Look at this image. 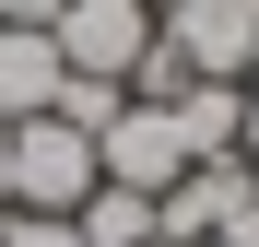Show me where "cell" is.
I'll return each mask as SVG.
<instances>
[{
  "label": "cell",
  "mask_w": 259,
  "mask_h": 247,
  "mask_svg": "<svg viewBox=\"0 0 259 247\" xmlns=\"http://www.w3.org/2000/svg\"><path fill=\"white\" fill-rule=\"evenodd\" d=\"M12 130V212H82L95 200V141L71 118H0Z\"/></svg>",
  "instance_id": "1"
},
{
  "label": "cell",
  "mask_w": 259,
  "mask_h": 247,
  "mask_svg": "<svg viewBox=\"0 0 259 247\" xmlns=\"http://www.w3.org/2000/svg\"><path fill=\"white\" fill-rule=\"evenodd\" d=\"M95 177L106 188H142V200H165L189 177V141H177V118L165 106H118L106 130H95Z\"/></svg>",
  "instance_id": "2"
},
{
  "label": "cell",
  "mask_w": 259,
  "mask_h": 247,
  "mask_svg": "<svg viewBox=\"0 0 259 247\" xmlns=\"http://www.w3.org/2000/svg\"><path fill=\"white\" fill-rule=\"evenodd\" d=\"M59 71H95V82H130L142 71V47H153V12L142 0H59Z\"/></svg>",
  "instance_id": "3"
},
{
  "label": "cell",
  "mask_w": 259,
  "mask_h": 247,
  "mask_svg": "<svg viewBox=\"0 0 259 247\" xmlns=\"http://www.w3.org/2000/svg\"><path fill=\"white\" fill-rule=\"evenodd\" d=\"M153 35L177 47L200 82H247V47H259V0H177L153 12Z\"/></svg>",
  "instance_id": "4"
},
{
  "label": "cell",
  "mask_w": 259,
  "mask_h": 247,
  "mask_svg": "<svg viewBox=\"0 0 259 247\" xmlns=\"http://www.w3.org/2000/svg\"><path fill=\"white\" fill-rule=\"evenodd\" d=\"M59 35L48 24H0V118H48L59 106Z\"/></svg>",
  "instance_id": "5"
},
{
  "label": "cell",
  "mask_w": 259,
  "mask_h": 247,
  "mask_svg": "<svg viewBox=\"0 0 259 247\" xmlns=\"http://www.w3.org/2000/svg\"><path fill=\"white\" fill-rule=\"evenodd\" d=\"M165 118H177L189 165H224V153H236V130H247V82H189V94L165 106Z\"/></svg>",
  "instance_id": "6"
},
{
  "label": "cell",
  "mask_w": 259,
  "mask_h": 247,
  "mask_svg": "<svg viewBox=\"0 0 259 247\" xmlns=\"http://www.w3.org/2000/svg\"><path fill=\"white\" fill-rule=\"evenodd\" d=\"M71 224H82V247H165L153 235V200L142 188H106V177H95V200H82Z\"/></svg>",
  "instance_id": "7"
},
{
  "label": "cell",
  "mask_w": 259,
  "mask_h": 247,
  "mask_svg": "<svg viewBox=\"0 0 259 247\" xmlns=\"http://www.w3.org/2000/svg\"><path fill=\"white\" fill-rule=\"evenodd\" d=\"M0 247H82L71 212H0Z\"/></svg>",
  "instance_id": "8"
},
{
  "label": "cell",
  "mask_w": 259,
  "mask_h": 247,
  "mask_svg": "<svg viewBox=\"0 0 259 247\" xmlns=\"http://www.w3.org/2000/svg\"><path fill=\"white\" fill-rule=\"evenodd\" d=\"M0 24H59V0H0Z\"/></svg>",
  "instance_id": "9"
},
{
  "label": "cell",
  "mask_w": 259,
  "mask_h": 247,
  "mask_svg": "<svg viewBox=\"0 0 259 247\" xmlns=\"http://www.w3.org/2000/svg\"><path fill=\"white\" fill-rule=\"evenodd\" d=\"M236 165H259V94H247V130H236Z\"/></svg>",
  "instance_id": "10"
},
{
  "label": "cell",
  "mask_w": 259,
  "mask_h": 247,
  "mask_svg": "<svg viewBox=\"0 0 259 247\" xmlns=\"http://www.w3.org/2000/svg\"><path fill=\"white\" fill-rule=\"evenodd\" d=\"M0 212H12V130H0Z\"/></svg>",
  "instance_id": "11"
},
{
  "label": "cell",
  "mask_w": 259,
  "mask_h": 247,
  "mask_svg": "<svg viewBox=\"0 0 259 247\" xmlns=\"http://www.w3.org/2000/svg\"><path fill=\"white\" fill-rule=\"evenodd\" d=\"M247 94H259V47H247Z\"/></svg>",
  "instance_id": "12"
},
{
  "label": "cell",
  "mask_w": 259,
  "mask_h": 247,
  "mask_svg": "<svg viewBox=\"0 0 259 247\" xmlns=\"http://www.w3.org/2000/svg\"><path fill=\"white\" fill-rule=\"evenodd\" d=\"M142 12H177V0H142Z\"/></svg>",
  "instance_id": "13"
},
{
  "label": "cell",
  "mask_w": 259,
  "mask_h": 247,
  "mask_svg": "<svg viewBox=\"0 0 259 247\" xmlns=\"http://www.w3.org/2000/svg\"><path fill=\"white\" fill-rule=\"evenodd\" d=\"M200 247H224V235H200Z\"/></svg>",
  "instance_id": "14"
}]
</instances>
